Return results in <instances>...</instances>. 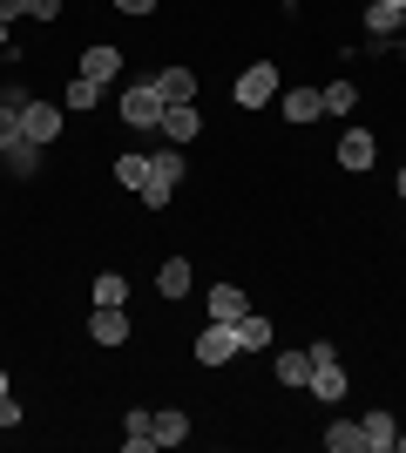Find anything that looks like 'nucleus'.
Wrapping results in <instances>:
<instances>
[{
    "label": "nucleus",
    "mask_w": 406,
    "mask_h": 453,
    "mask_svg": "<svg viewBox=\"0 0 406 453\" xmlns=\"http://www.w3.org/2000/svg\"><path fill=\"white\" fill-rule=\"evenodd\" d=\"M346 109H359V88L352 81H326V115H346Z\"/></svg>",
    "instance_id": "a878e982"
},
{
    "label": "nucleus",
    "mask_w": 406,
    "mask_h": 453,
    "mask_svg": "<svg viewBox=\"0 0 406 453\" xmlns=\"http://www.w3.org/2000/svg\"><path fill=\"white\" fill-rule=\"evenodd\" d=\"M116 183L122 189H142V183H149V156H116Z\"/></svg>",
    "instance_id": "4be33fe9"
},
{
    "label": "nucleus",
    "mask_w": 406,
    "mask_h": 453,
    "mask_svg": "<svg viewBox=\"0 0 406 453\" xmlns=\"http://www.w3.org/2000/svg\"><path fill=\"white\" fill-rule=\"evenodd\" d=\"M0 399H7V372H0Z\"/></svg>",
    "instance_id": "f704fd0d"
},
{
    "label": "nucleus",
    "mask_w": 406,
    "mask_h": 453,
    "mask_svg": "<svg viewBox=\"0 0 406 453\" xmlns=\"http://www.w3.org/2000/svg\"><path fill=\"white\" fill-rule=\"evenodd\" d=\"M203 311H211V319H244V311H251V298H244V291H237V284H211V298H203Z\"/></svg>",
    "instance_id": "9d476101"
},
{
    "label": "nucleus",
    "mask_w": 406,
    "mask_h": 453,
    "mask_svg": "<svg viewBox=\"0 0 406 453\" xmlns=\"http://www.w3.org/2000/svg\"><path fill=\"white\" fill-rule=\"evenodd\" d=\"M88 332H96V345H129V311L122 304H96Z\"/></svg>",
    "instance_id": "6e6552de"
},
{
    "label": "nucleus",
    "mask_w": 406,
    "mask_h": 453,
    "mask_svg": "<svg viewBox=\"0 0 406 453\" xmlns=\"http://www.w3.org/2000/svg\"><path fill=\"white\" fill-rule=\"evenodd\" d=\"M116 7H122V14H149L156 0H116Z\"/></svg>",
    "instance_id": "473e14b6"
},
{
    "label": "nucleus",
    "mask_w": 406,
    "mask_h": 453,
    "mask_svg": "<svg viewBox=\"0 0 406 453\" xmlns=\"http://www.w3.org/2000/svg\"><path fill=\"white\" fill-rule=\"evenodd\" d=\"M96 304H129V278H122V271H102L96 278Z\"/></svg>",
    "instance_id": "5701e85b"
},
{
    "label": "nucleus",
    "mask_w": 406,
    "mask_h": 453,
    "mask_svg": "<svg viewBox=\"0 0 406 453\" xmlns=\"http://www.w3.org/2000/svg\"><path fill=\"white\" fill-rule=\"evenodd\" d=\"M311 393H318V399H346V372H339V359L311 365Z\"/></svg>",
    "instance_id": "6ab92c4d"
},
{
    "label": "nucleus",
    "mask_w": 406,
    "mask_h": 453,
    "mask_svg": "<svg viewBox=\"0 0 406 453\" xmlns=\"http://www.w3.org/2000/svg\"><path fill=\"white\" fill-rule=\"evenodd\" d=\"M190 284H196V265H190V257H170V265L156 271V291H163V298H190Z\"/></svg>",
    "instance_id": "9b49d317"
},
{
    "label": "nucleus",
    "mask_w": 406,
    "mask_h": 453,
    "mask_svg": "<svg viewBox=\"0 0 406 453\" xmlns=\"http://www.w3.org/2000/svg\"><path fill=\"white\" fill-rule=\"evenodd\" d=\"M400 196H406V170H400Z\"/></svg>",
    "instance_id": "c9c22d12"
},
{
    "label": "nucleus",
    "mask_w": 406,
    "mask_h": 453,
    "mask_svg": "<svg viewBox=\"0 0 406 453\" xmlns=\"http://www.w3.org/2000/svg\"><path fill=\"white\" fill-rule=\"evenodd\" d=\"M149 176H163V183H183V150H176V142H163V150L149 156Z\"/></svg>",
    "instance_id": "aec40b11"
},
{
    "label": "nucleus",
    "mask_w": 406,
    "mask_h": 453,
    "mask_svg": "<svg viewBox=\"0 0 406 453\" xmlns=\"http://www.w3.org/2000/svg\"><path fill=\"white\" fill-rule=\"evenodd\" d=\"M359 426H366V453H393V434H400V426H393V413H366Z\"/></svg>",
    "instance_id": "a211bd4d"
},
{
    "label": "nucleus",
    "mask_w": 406,
    "mask_h": 453,
    "mask_svg": "<svg viewBox=\"0 0 406 453\" xmlns=\"http://www.w3.org/2000/svg\"><path fill=\"white\" fill-rule=\"evenodd\" d=\"M34 163H41V142H27V135H20L14 150H7V170H14V176H34Z\"/></svg>",
    "instance_id": "393cba45"
},
{
    "label": "nucleus",
    "mask_w": 406,
    "mask_h": 453,
    "mask_svg": "<svg viewBox=\"0 0 406 453\" xmlns=\"http://www.w3.org/2000/svg\"><path fill=\"white\" fill-rule=\"evenodd\" d=\"M135 196H142V210H163V203H170V196H176V183H163V176H149V183L135 189Z\"/></svg>",
    "instance_id": "bb28decb"
},
{
    "label": "nucleus",
    "mask_w": 406,
    "mask_h": 453,
    "mask_svg": "<svg viewBox=\"0 0 406 453\" xmlns=\"http://www.w3.org/2000/svg\"><path fill=\"white\" fill-rule=\"evenodd\" d=\"M20 419H27V413H20V399H14V393H7V399H0V434H14Z\"/></svg>",
    "instance_id": "c85d7f7f"
},
{
    "label": "nucleus",
    "mask_w": 406,
    "mask_h": 453,
    "mask_svg": "<svg viewBox=\"0 0 406 453\" xmlns=\"http://www.w3.org/2000/svg\"><path fill=\"white\" fill-rule=\"evenodd\" d=\"M244 345H237V332L224 319H203V332H196V365H231Z\"/></svg>",
    "instance_id": "f03ea898"
},
{
    "label": "nucleus",
    "mask_w": 406,
    "mask_h": 453,
    "mask_svg": "<svg viewBox=\"0 0 406 453\" xmlns=\"http://www.w3.org/2000/svg\"><path fill=\"white\" fill-rule=\"evenodd\" d=\"M163 109H170V102L156 95V75L135 81V88H122V122H129V129H156V122H163Z\"/></svg>",
    "instance_id": "f257e3e1"
},
{
    "label": "nucleus",
    "mask_w": 406,
    "mask_h": 453,
    "mask_svg": "<svg viewBox=\"0 0 406 453\" xmlns=\"http://www.w3.org/2000/svg\"><path fill=\"white\" fill-rule=\"evenodd\" d=\"M278 109H285V122H318L326 115V88H285Z\"/></svg>",
    "instance_id": "0eeeda50"
},
{
    "label": "nucleus",
    "mask_w": 406,
    "mask_h": 453,
    "mask_svg": "<svg viewBox=\"0 0 406 453\" xmlns=\"http://www.w3.org/2000/svg\"><path fill=\"white\" fill-rule=\"evenodd\" d=\"M14 142H20V115H14V109H0V156L14 150Z\"/></svg>",
    "instance_id": "cd10ccee"
},
{
    "label": "nucleus",
    "mask_w": 406,
    "mask_h": 453,
    "mask_svg": "<svg viewBox=\"0 0 406 453\" xmlns=\"http://www.w3.org/2000/svg\"><path fill=\"white\" fill-rule=\"evenodd\" d=\"M231 332H237V345H244V352H264V345L278 339V325H271L264 311H244V319H231Z\"/></svg>",
    "instance_id": "1a4fd4ad"
},
{
    "label": "nucleus",
    "mask_w": 406,
    "mask_h": 453,
    "mask_svg": "<svg viewBox=\"0 0 406 453\" xmlns=\"http://www.w3.org/2000/svg\"><path fill=\"white\" fill-rule=\"evenodd\" d=\"M27 14V0H0V20H20Z\"/></svg>",
    "instance_id": "7c9ffc66"
},
{
    "label": "nucleus",
    "mask_w": 406,
    "mask_h": 453,
    "mask_svg": "<svg viewBox=\"0 0 406 453\" xmlns=\"http://www.w3.org/2000/svg\"><path fill=\"white\" fill-rule=\"evenodd\" d=\"M122 447H129V453H149V447H156V413L129 406V434H122Z\"/></svg>",
    "instance_id": "dca6fc26"
},
{
    "label": "nucleus",
    "mask_w": 406,
    "mask_h": 453,
    "mask_svg": "<svg viewBox=\"0 0 406 453\" xmlns=\"http://www.w3.org/2000/svg\"><path fill=\"white\" fill-rule=\"evenodd\" d=\"M156 129H163V142H176V150H183V142H196V135H203V115H196V102H170Z\"/></svg>",
    "instance_id": "39448f33"
},
{
    "label": "nucleus",
    "mask_w": 406,
    "mask_h": 453,
    "mask_svg": "<svg viewBox=\"0 0 406 453\" xmlns=\"http://www.w3.org/2000/svg\"><path fill=\"white\" fill-rule=\"evenodd\" d=\"M264 102H278V68H271V61H257V68H244V75H237V109H264Z\"/></svg>",
    "instance_id": "20e7f679"
},
{
    "label": "nucleus",
    "mask_w": 406,
    "mask_h": 453,
    "mask_svg": "<svg viewBox=\"0 0 406 453\" xmlns=\"http://www.w3.org/2000/svg\"><path fill=\"white\" fill-rule=\"evenodd\" d=\"M0 55H14V20H0Z\"/></svg>",
    "instance_id": "2f4dec72"
},
{
    "label": "nucleus",
    "mask_w": 406,
    "mask_h": 453,
    "mask_svg": "<svg viewBox=\"0 0 406 453\" xmlns=\"http://www.w3.org/2000/svg\"><path fill=\"white\" fill-rule=\"evenodd\" d=\"M183 440H190V413L163 406V413H156V447H183Z\"/></svg>",
    "instance_id": "f3484780"
},
{
    "label": "nucleus",
    "mask_w": 406,
    "mask_h": 453,
    "mask_svg": "<svg viewBox=\"0 0 406 453\" xmlns=\"http://www.w3.org/2000/svg\"><path fill=\"white\" fill-rule=\"evenodd\" d=\"M372 156H379V142H372L366 129H346V135H339V170L366 176V170H372Z\"/></svg>",
    "instance_id": "423d86ee"
},
{
    "label": "nucleus",
    "mask_w": 406,
    "mask_h": 453,
    "mask_svg": "<svg viewBox=\"0 0 406 453\" xmlns=\"http://www.w3.org/2000/svg\"><path fill=\"white\" fill-rule=\"evenodd\" d=\"M326 447L332 453H366V426H359V419H332V426H326Z\"/></svg>",
    "instance_id": "4468645a"
},
{
    "label": "nucleus",
    "mask_w": 406,
    "mask_h": 453,
    "mask_svg": "<svg viewBox=\"0 0 406 453\" xmlns=\"http://www.w3.org/2000/svg\"><path fill=\"white\" fill-rule=\"evenodd\" d=\"M278 379L285 386H311V352H278Z\"/></svg>",
    "instance_id": "412c9836"
},
{
    "label": "nucleus",
    "mask_w": 406,
    "mask_h": 453,
    "mask_svg": "<svg viewBox=\"0 0 406 453\" xmlns=\"http://www.w3.org/2000/svg\"><path fill=\"white\" fill-rule=\"evenodd\" d=\"M96 102H102V88L88 75H75V81H68V95H61V109H96Z\"/></svg>",
    "instance_id": "b1692460"
},
{
    "label": "nucleus",
    "mask_w": 406,
    "mask_h": 453,
    "mask_svg": "<svg viewBox=\"0 0 406 453\" xmlns=\"http://www.w3.org/2000/svg\"><path fill=\"white\" fill-rule=\"evenodd\" d=\"M387 7H406V0H387Z\"/></svg>",
    "instance_id": "e433bc0d"
},
{
    "label": "nucleus",
    "mask_w": 406,
    "mask_h": 453,
    "mask_svg": "<svg viewBox=\"0 0 406 453\" xmlns=\"http://www.w3.org/2000/svg\"><path fill=\"white\" fill-rule=\"evenodd\" d=\"M81 75L96 81V88H109V81L122 75V48H88V55H81Z\"/></svg>",
    "instance_id": "f8f14e48"
},
{
    "label": "nucleus",
    "mask_w": 406,
    "mask_h": 453,
    "mask_svg": "<svg viewBox=\"0 0 406 453\" xmlns=\"http://www.w3.org/2000/svg\"><path fill=\"white\" fill-rule=\"evenodd\" d=\"M61 122H68V109H61V102H27V109H20V135H27V142H41V150L61 135Z\"/></svg>",
    "instance_id": "7ed1b4c3"
},
{
    "label": "nucleus",
    "mask_w": 406,
    "mask_h": 453,
    "mask_svg": "<svg viewBox=\"0 0 406 453\" xmlns=\"http://www.w3.org/2000/svg\"><path fill=\"white\" fill-rule=\"evenodd\" d=\"M366 35H372V41L406 35V7H387V0H372V7H366Z\"/></svg>",
    "instance_id": "ddd939ff"
},
{
    "label": "nucleus",
    "mask_w": 406,
    "mask_h": 453,
    "mask_svg": "<svg viewBox=\"0 0 406 453\" xmlns=\"http://www.w3.org/2000/svg\"><path fill=\"white\" fill-rule=\"evenodd\" d=\"M156 95H163V102H196V75L190 68H163V75H156Z\"/></svg>",
    "instance_id": "2eb2a0df"
},
{
    "label": "nucleus",
    "mask_w": 406,
    "mask_h": 453,
    "mask_svg": "<svg viewBox=\"0 0 406 453\" xmlns=\"http://www.w3.org/2000/svg\"><path fill=\"white\" fill-rule=\"evenodd\" d=\"M393 453H406V434H393Z\"/></svg>",
    "instance_id": "72a5a7b5"
},
{
    "label": "nucleus",
    "mask_w": 406,
    "mask_h": 453,
    "mask_svg": "<svg viewBox=\"0 0 406 453\" xmlns=\"http://www.w3.org/2000/svg\"><path fill=\"white\" fill-rule=\"evenodd\" d=\"M27 14H34V20H55V14H61V0H27Z\"/></svg>",
    "instance_id": "c756f323"
}]
</instances>
